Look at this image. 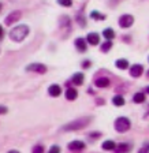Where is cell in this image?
<instances>
[{
	"instance_id": "cell-1",
	"label": "cell",
	"mask_w": 149,
	"mask_h": 153,
	"mask_svg": "<svg viewBox=\"0 0 149 153\" xmlns=\"http://www.w3.org/2000/svg\"><path fill=\"white\" fill-rule=\"evenodd\" d=\"M29 34V27L26 25H19L10 32V38L15 42H21Z\"/></svg>"
},
{
	"instance_id": "cell-2",
	"label": "cell",
	"mask_w": 149,
	"mask_h": 153,
	"mask_svg": "<svg viewBox=\"0 0 149 153\" xmlns=\"http://www.w3.org/2000/svg\"><path fill=\"white\" fill-rule=\"evenodd\" d=\"M89 122H90V119H89V118H82V119H78V120H73V122H70L69 124L63 126V128H62V130H64V131L81 130V128H83V127H86V126H88Z\"/></svg>"
},
{
	"instance_id": "cell-3",
	"label": "cell",
	"mask_w": 149,
	"mask_h": 153,
	"mask_svg": "<svg viewBox=\"0 0 149 153\" xmlns=\"http://www.w3.org/2000/svg\"><path fill=\"white\" fill-rule=\"evenodd\" d=\"M115 130L119 131V133H126L129 128H130V120L127 118H124V116H122V118H118L116 120H115Z\"/></svg>"
},
{
	"instance_id": "cell-4",
	"label": "cell",
	"mask_w": 149,
	"mask_h": 153,
	"mask_svg": "<svg viewBox=\"0 0 149 153\" xmlns=\"http://www.w3.org/2000/svg\"><path fill=\"white\" fill-rule=\"evenodd\" d=\"M21 16H22V13H21V11H13V13H10V15L6 16L4 23H6V25H13V23L18 22L19 19H21Z\"/></svg>"
},
{
	"instance_id": "cell-5",
	"label": "cell",
	"mask_w": 149,
	"mask_h": 153,
	"mask_svg": "<svg viewBox=\"0 0 149 153\" xmlns=\"http://www.w3.org/2000/svg\"><path fill=\"white\" fill-rule=\"evenodd\" d=\"M133 22H134V18L131 15H129V14L122 15L121 18H119V25H121L122 27H130V26L133 25Z\"/></svg>"
},
{
	"instance_id": "cell-6",
	"label": "cell",
	"mask_w": 149,
	"mask_h": 153,
	"mask_svg": "<svg viewBox=\"0 0 149 153\" xmlns=\"http://www.w3.org/2000/svg\"><path fill=\"white\" fill-rule=\"evenodd\" d=\"M26 70L28 71H36V73H38V74H44L45 71H47V67L41 63H33V64H30V66L26 67Z\"/></svg>"
},
{
	"instance_id": "cell-7",
	"label": "cell",
	"mask_w": 149,
	"mask_h": 153,
	"mask_svg": "<svg viewBox=\"0 0 149 153\" xmlns=\"http://www.w3.org/2000/svg\"><path fill=\"white\" fill-rule=\"evenodd\" d=\"M144 73V68L141 64H134V66L130 67V75L133 76V78H138V76H141V74Z\"/></svg>"
},
{
	"instance_id": "cell-8",
	"label": "cell",
	"mask_w": 149,
	"mask_h": 153,
	"mask_svg": "<svg viewBox=\"0 0 149 153\" xmlns=\"http://www.w3.org/2000/svg\"><path fill=\"white\" fill-rule=\"evenodd\" d=\"M85 148V143L82 141H73V142L69 143V149L73 150V152H79Z\"/></svg>"
},
{
	"instance_id": "cell-9",
	"label": "cell",
	"mask_w": 149,
	"mask_h": 153,
	"mask_svg": "<svg viewBox=\"0 0 149 153\" xmlns=\"http://www.w3.org/2000/svg\"><path fill=\"white\" fill-rule=\"evenodd\" d=\"M131 149L130 143H119L116 148H115V153H129Z\"/></svg>"
},
{
	"instance_id": "cell-10",
	"label": "cell",
	"mask_w": 149,
	"mask_h": 153,
	"mask_svg": "<svg viewBox=\"0 0 149 153\" xmlns=\"http://www.w3.org/2000/svg\"><path fill=\"white\" fill-rule=\"evenodd\" d=\"M95 85L97 86V88H107V86L110 85V79L105 78V76H100V78H97V79L95 81Z\"/></svg>"
},
{
	"instance_id": "cell-11",
	"label": "cell",
	"mask_w": 149,
	"mask_h": 153,
	"mask_svg": "<svg viewBox=\"0 0 149 153\" xmlns=\"http://www.w3.org/2000/svg\"><path fill=\"white\" fill-rule=\"evenodd\" d=\"M48 93L51 96H54V97H57V96H60L62 93V89L59 85H51L49 86V89H48Z\"/></svg>"
},
{
	"instance_id": "cell-12",
	"label": "cell",
	"mask_w": 149,
	"mask_h": 153,
	"mask_svg": "<svg viewBox=\"0 0 149 153\" xmlns=\"http://www.w3.org/2000/svg\"><path fill=\"white\" fill-rule=\"evenodd\" d=\"M88 42L90 45H97L100 42V37H98L97 33H90L88 34Z\"/></svg>"
},
{
	"instance_id": "cell-13",
	"label": "cell",
	"mask_w": 149,
	"mask_h": 153,
	"mask_svg": "<svg viewBox=\"0 0 149 153\" xmlns=\"http://www.w3.org/2000/svg\"><path fill=\"white\" fill-rule=\"evenodd\" d=\"M75 47L79 52H85L86 51V41L83 38H77L75 40Z\"/></svg>"
},
{
	"instance_id": "cell-14",
	"label": "cell",
	"mask_w": 149,
	"mask_h": 153,
	"mask_svg": "<svg viewBox=\"0 0 149 153\" xmlns=\"http://www.w3.org/2000/svg\"><path fill=\"white\" fill-rule=\"evenodd\" d=\"M73 83L75 86H81L83 83V74L82 73H77L73 75Z\"/></svg>"
},
{
	"instance_id": "cell-15",
	"label": "cell",
	"mask_w": 149,
	"mask_h": 153,
	"mask_svg": "<svg viewBox=\"0 0 149 153\" xmlns=\"http://www.w3.org/2000/svg\"><path fill=\"white\" fill-rule=\"evenodd\" d=\"M66 97H67V100L73 101V100H75L77 97H78V92H77L74 88H69L66 92Z\"/></svg>"
},
{
	"instance_id": "cell-16",
	"label": "cell",
	"mask_w": 149,
	"mask_h": 153,
	"mask_svg": "<svg viewBox=\"0 0 149 153\" xmlns=\"http://www.w3.org/2000/svg\"><path fill=\"white\" fill-rule=\"evenodd\" d=\"M115 142L114 141H105L103 142V149L104 150H115Z\"/></svg>"
},
{
	"instance_id": "cell-17",
	"label": "cell",
	"mask_w": 149,
	"mask_h": 153,
	"mask_svg": "<svg viewBox=\"0 0 149 153\" xmlns=\"http://www.w3.org/2000/svg\"><path fill=\"white\" fill-rule=\"evenodd\" d=\"M133 100H134V102H137V104H140V102H144L145 101V94L144 93H136V94L133 96Z\"/></svg>"
},
{
	"instance_id": "cell-18",
	"label": "cell",
	"mask_w": 149,
	"mask_h": 153,
	"mask_svg": "<svg viewBox=\"0 0 149 153\" xmlns=\"http://www.w3.org/2000/svg\"><path fill=\"white\" fill-rule=\"evenodd\" d=\"M116 67L118 68H121V70H124V68H127V66H129V63H127L126 59H119V60H116Z\"/></svg>"
},
{
	"instance_id": "cell-19",
	"label": "cell",
	"mask_w": 149,
	"mask_h": 153,
	"mask_svg": "<svg viewBox=\"0 0 149 153\" xmlns=\"http://www.w3.org/2000/svg\"><path fill=\"white\" fill-rule=\"evenodd\" d=\"M103 36H104L107 40H112V38L115 37V33L112 29H105L104 32H103Z\"/></svg>"
},
{
	"instance_id": "cell-20",
	"label": "cell",
	"mask_w": 149,
	"mask_h": 153,
	"mask_svg": "<svg viewBox=\"0 0 149 153\" xmlns=\"http://www.w3.org/2000/svg\"><path fill=\"white\" fill-rule=\"evenodd\" d=\"M112 102H114L115 105H118V107H122V105L124 104V99L122 96H115L114 99H112Z\"/></svg>"
},
{
	"instance_id": "cell-21",
	"label": "cell",
	"mask_w": 149,
	"mask_h": 153,
	"mask_svg": "<svg viewBox=\"0 0 149 153\" xmlns=\"http://www.w3.org/2000/svg\"><path fill=\"white\" fill-rule=\"evenodd\" d=\"M112 48V42L111 40H107L104 44H101V52H108Z\"/></svg>"
},
{
	"instance_id": "cell-22",
	"label": "cell",
	"mask_w": 149,
	"mask_h": 153,
	"mask_svg": "<svg viewBox=\"0 0 149 153\" xmlns=\"http://www.w3.org/2000/svg\"><path fill=\"white\" fill-rule=\"evenodd\" d=\"M90 18H93V19H100V21H103L105 16L103 15V14H98V13H96V11H93V13L90 14Z\"/></svg>"
},
{
	"instance_id": "cell-23",
	"label": "cell",
	"mask_w": 149,
	"mask_h": 153,
	"mask_svg": "<svg viewBox=\"0 0 149 153\" xmlns=\"http://www.w3.org/2000/svg\"><path fill=\"white\" fill-rule=\"evenodd\" d=\"M57 3L60 6H64V7H70L73 4V0H57Z\"/></svg>"
},
{
	"instance_id": "cell-24",
	"label": "cell",
	"mask_w": 149,
	"mask_h": 153,
	"mask_svg": "<svg viewBox=\"0 0 149 153\" xmlns=\"http://www.w3.org/2000/svg\"><path fill=\"white\" fill-rule=\"evenodd\" d=\"M32 153H44V146H42V145H36V146L33 148Z\"/></svg>"
},
{
	"instance_id": "cell-25",
	"label": "cell",
	"mask_w": 149,
	"mask_h": 153,
	"mask_svg": "<svg viewBox=\"0 0 149 153\" xmlns=\"http://www.w3.org/2000/svg\"><path fill=\"white\" fill-rule=\"evenodd\" d=\"M48 153H60V148L55 145V146H52L51 149H49V152H48Z\"/></svg>"
},
{
	"instance_id": "cell-26",
	"label": "cell",
	"mask_w": 149,
	"mask_h": 153,
	"mask_svg": "<svg viewBox=\"0 0 149 153\" xmlns=\"http://www.w3.org/2000/svg\"><path fill=\"white\" fill-rule=\"evenodd\" d=\"M82 67H83V68H89V67H90V62H89V60H85V62L82 63Z\"/></svg>"
},
{
	"instance_id": "cell-27",
	"label": "cell",
	"mask_w": 149,
	"mask_h": 153,
	"mask_svg": "<svg viewBox=\"0 0 149 153\" xmlns=\"http://www.w3.org/2000/svg\"><path fill=\"white\" fill-rule=\"evenodd\" d=\"M138 153H149V149L148 148H142V149L138 150Z\"/></svg>"
},
{
	"instance_id": "cell-28",
	"label": "cell",
	"mask_w": 149,
	"mask_h": 153,
	"mask_svg": "<svg viewBox=\"0 0 149 153\" xmlns=\"http://www.w3.org/2000/svg\"><path fill=\"white\" fill-rule=\"evenodd\" d=\"M6 112H7V108L6 107H1V114H6Z\"/></svg>"
},
{
	"instance_id": "cell-29",
	"label": "cell",
	"mask_w": 149,
	"mask_h": 153,
	"mask_svg": "<svg viewBox=\"0 0 149 153\" xmlns=\"http://www.w3.org/2000/svg\"><path fill=\"white\" fill-rule=\"evenodd\" d=\"M8 153H19V152H18V150H10Z\"/></svg>"
},
{
	"instance_id": "cell-30",
	"label": "cell",
	"mask_w": 149,
	"mask_h": 153,
	"mask_svg": "<svg viewBox=\"0 0 149 153\" xmlns=\"http://www.w3.org/2000/svg\"><path fill=\"white\" fill-rule=\"evenodd\" d=\"M146 92H148V93H149V86H148V88H146Z\"/></svg>"
},
{
	"instance_id": "cell-31",
	"label": "cell",
	"mask_w": 149,
	"mask_h": 153,
	"mask_svg": "<svg viewBox=\"0 0 149 153\" xmlns=\"http://www.w3.org/2000/svg\"><path fill=\"white\" fill-rule=\"evenodd\" d=\"M146 148H148V149H149V143H148V145H146Z\"/></svg>"
}]
</instances>
